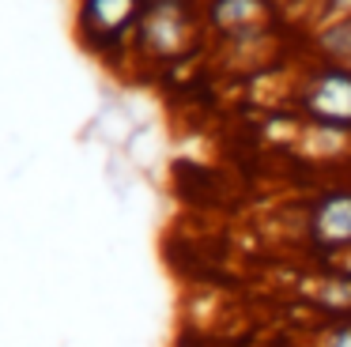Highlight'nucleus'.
I'll return each mask as SVG.
<instances>
[{"label":"nucleus","instance_id":"1","mask_svg":"<svg viewBox=\"0 0 351 347\" xmlns=\"http://www.w3.org/2000/svg\"><path fill=\"white\" fill-rule=\"evenodd\" d=\"M208 38L200 4H144L136 30H132V60L152 68H167L193 57Z\"/></svg>","mask_w":351,"mask_h":347},{"label":"nucleus","instance_id":"2","mask_svg":"<svg viewBox=\"0 0 351 347\" xmlns=\"http://www.w3.org/2000/svg\"><path fill=\"white\" fill-rule=\"evenodd\" d=\"M144 0H76V34L102 60H132V30Z\"/></svg>","mask_w":351,"mask_h":347},{"label":"nucleus","instance_id":"3","mask_svg":"<svg viewBox=\"0 0 351 347\" xmlns=\"http://www.w3.org/2000/svg\"><path fill=\"white\" fill-rule=\"evenodd\" d=\"M295 106L302 121L351 132V64L310 60L295 87Z\"/></svg>","mask_w":351,"mask_h":347},{"label":"nucleus","instance_id":"4","mask_svg":"<svg viewBox=\"0 0 351 347\" xmlns=\"http://www.w3.org/2000/svg\"><path fill=\"white\" fill-rule=\"evenodd\" d=\"M306 246L321 256V264L351 249V185L321 189L302 215Z\"/></svg>","mask_w":351,"mask_h":347},{"label":"nucleus","instance_id":"5","mask_svg":"<svg viewBox=\"0 0 351 347\" xmlns=\"http://www.w3.org/2000/svg\"><path fill=\"white\" fill-rule=\"evenodd\" d=\"M276 12H283L276 0H200V19L212 42L272 27Z\"/></svg>","mask_w":351,"mask_h":347},{"label":"nucleus","instance_id":"6","mask_svg":"<svg viewBox=\"0 0 351 347\" xmlns=\"http://www.w3.org/2000/svg\"><path fill=\"white\" fill-rule=\"evenodd\" d=\"M302 298L310 302L313 309L343 321V317H351V276L321 264V272H313L302 283Z\"/></svg>","mask_w":351,"mask_h":347},{"label":"nucleus","instance_id":"7","mask_svg":"<svg viewBox=\"0 0 351 347\" xmlns=\"http://www.w3.org/2000/svg\"><path fill=\"white\" fill-rule=\"evenodd\" d=\"M306 49H310V60L351 64V15H340V19H328L321 27L306 30Z\"/></svg>","mask_w":351,"mask_h":347},{"label":"nucleus","instance_id":"8","mask_svg":"<svg viewBox=\"0 0 351 347\" xmlns=\"http://www.w3.org/2000/svg\"><path fill=\"white\" fill-rule=\"evenodd\" d=\"M283 12H295V19L302 23V30H313L328 19L351 15V0H298V4L283 8Z\"/></svg>","mask_w":351,"mask_h":347},{"label":"nucleus","instance_id":"9","mask_svg":"<svg viewBox=\"0 0 351 347\" xmlns=\"http://www.w3.org/2000/svg\"><path fill=\"white\" fill-rule=\"evenodd\" d=\"M313 347H351V317L332 321L328 328H321L317 339H313Z\"/></svg>","mask_w":351,"mask_h":347},{"label":"nucleus","instance_id":"10","mask_svg":"<svg viewBox=\"0 0 351 347\" xmlns=\"http://www.w3.org/2000/svg\"><path fill=\"white\" fill-rule=\"evenodd\" d=\"M291 4H298V0H287V4H283V8H291Z\"/></svg>","mask_w":351,"mask_h":347},{"label":"nucleus","instance_id":"11","mask_svg":"<svg viewBox=\"0 0 351 347\" xmlns=\"http://www.w3.org/2000/svg\"><path fill=\"white\" fill-rule=\"evenodd\" d=\"M276 4H280V8H283V4H287V0H276Z\"/></svg>","mask_w":351,"mask_h":347}]
</instances>
